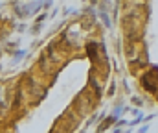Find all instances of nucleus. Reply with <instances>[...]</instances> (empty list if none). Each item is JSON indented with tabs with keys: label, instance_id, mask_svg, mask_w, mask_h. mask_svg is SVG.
<instances>
[{
	"label": "nucleus",
	"instance_id": "nucleus-1",
	"mask_svg": "<svg viewBox=\"0 0 158 133\" xmlns=\"http://www.w3.org/2000/svg\"><path fill=\"white\" fill-rule=\"evenodd\" d=\"M142 85L147 89L149 92H155L158 89V67H153L149 72H145L143 74V78H142Z\"/></svg>",
	"mask_w": 158,
	"mask_h": 133
},
{
	"label": "nucleus",
	"instance_id": "nucleus-2",
	"mask_svg": "<svg viewBox=\"0 0 158 133\" xmlns=\"http://www.w3.org/2000/svg\"><path fill=\"white\" fill-rule=\"evenodd\" d=\"M24 55H26V50H17V52H15V55H13V63H17V61H19V59H22Z\"/></svg>",
	"mask_w": 158,
	"mask_h": 133
},
{
	"label": "nucleus",
	"instance_id": "nucleus-3",
	"mask_svg": "<svg viewBox=\"0 0 158 133\" xmlns=\"http://www.w3.org/2000/svg\"><path fill=\"white\" fill-rule=\"evenodd\" d=\"M121 111H123V109H121V107H116V109H114V113H112V115H114V117H116V118H118L119 115H121Z\"/></svg>",
	"mask_w": 158,
	"mask_h": 133
}]
</instances>
